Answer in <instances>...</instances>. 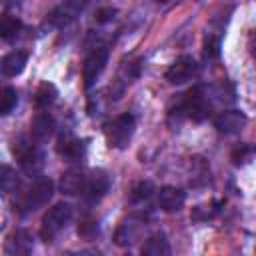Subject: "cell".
<instances>
[{
	"label": "cell",
	"mask_w": 256,
	"mask_h": 256,
	"mask_svg": "<svg viewBox=\"0 0 256 256\" xmlns=\"http://www.w3.org/2000/svg\"><path fill=\"white\" fill-rule=\"evenodd\" d=\"M54 192V182L48 178V176H40L34 180V184L22 194V198L18 200L16 208L20 214H28V212H34L38 210L40 206H44L50 196Z\"/></svg>",
	"instance_id": "cell-1"
},
{
	"label": "cell",
	"mask_w": 256,
	"mask_h": 256,
	"mask_svg": "<svg viewBox=\"0 0 256 256\" xmlns=\"http://www.w3.org/2000/svg\"><path fill=\"white\" fill-rule=\"evenodd\" d=\"M72 220V206L66 202H58L54 204L42 218V226H40V236L44 242H52Z\"/></svg>",
	"instance_id": "cell-2"
},
{
	"label": "cell",
	"mask_w": 256,
	"mask_h": 256,
	"mask_svg": "<svg viewBox=\"0 0 256 256\" xmlns=\"http://www.w3.org/2000/svg\"><path fill=\"white\" fill-rule=\"evenodd\" d=\"M210 110V96L204 86H194L184 94V98L178 104V112L194 122H202L208 116Z\"/></svg>",
	"instance_id": "cell-3"
},
{
	"label": "cell",
	"mask_w": 256,
	"mask_h": 256,
	"mask_svg": "<svg viewBox=\"0 0 256 256\" xmlns=\"http://www.w3.org/2000/svg\"><path fill=\"white\" fill-rule=\"evenodd\" d=\"M134 128H136V118L132 114H120L116 116L112 122L106 124L104 128V134H106V142L112 146V148H126L132 134H134Z\"/></svg>",
	"instance_id": "cell-4"
},
{
	"label": "cell",
	"mask_w": 256,
	"mask_h": 256,
	"mask_svg": "<svg viewBox=\"0 0 256 256\" xmlns=\"http://www.w3.org/2000/svg\"><path fill=\"white\" fill-rule=\"evenodd\" d=\"M12 152L18 158V162H20V166H22V170L26 174H38L40 172V168H42V154H40V150L32 142H28L24 138H20L18 142L14 140Z\"/></svg>",
	"instance_id": "cell-5"
},
{
	"label": "cell",
	"mask_w": 256,
	"mask_h": 256,
	"mask_svg": "<svg viewBox=\"0 0 256 256\" xmlns=\"http://www.w3.org/2000/svg\"><path fill=\"white\" fill-rule=\"evenodd\" d=\"M198 74V64H196V60L192 58V56H180V58H176L170 66H168V70H166V80L170 82V84H184V82H188V80H192L194 76Z\"/></svg>",
	"instance_id": "cell-6"
},
{
	"label": "cell",
	"mask_w": 256,
	"mask_h": 256,
	"mask_svg": "<svg viewBox=\"0 0 256 256\" xmlns=\"http://www.w3.org/2000/svg\"><path fill=\"white\" fill-rule=\"evenodd\" d=\"M108 188H110V178L106 176V172L94 170V172H90V174L86 176L84 188H82L80 194L84 196L86 202L94 204V202H98V200L108 192Z\"/></svg>",
	"instance_id": "cell-7"
},
{
	"label": "cell",
	"mask_w": 256,
	"mask_h": 256,
	"mask_svg": "<svg viewBox=\"0 0 256 256\" xmlns=\"http://www.w3.org/2000/svg\"><path fill=\"white\" fill-rule=\"evenodd\" d=\"M106 64H108V48H104V46H102V48H96V50L86 58L84 70H82L84 86H86V88H90V86L98 80V76L104 72Z\"/></svg>",
	"instance_id": "cell-8"
},
{
	"label": "cell",
	"mask_w": 256,
	"mask_h": 256,
	"mask_svg": "<svg viewBox=\"0 0 256 256\" xmlns=\"http://www.w3.org/2000/svg\"><path fill=\"white\" fill-rule=\"evenodd\" d=\"M86 0H66L64 4H60L58 8H54L50 14H48V24L50 26H56V28H62L66 24H70L78 14L80 10L84 8Z\"/></svg>",
	"instance_id": "cell-9"
},
{
	"label": "cell",
	"mask_w": 256,
	"mask_h": 256,
	"mask_svg": "<svg viewBox=\"0 0 256 256\" xmlns=\"http://www.w3.org/2000/svg\"><path fill=\"white\" fill-rule=\"evenodd\" d=\"M248 118L240 110H224L214 118V126L222 134H238L246 126Z\"/></svg>",
	"instance_id": "cell-10"
},
{
	"label": "cell",
	"mask_w": 256,
	"mask_h": 256,
	"mask_svg": "<svg viewBox=\"0 0 256 256\" xmlns=\"http://www.w3.org/2000/svg\"><path fill=\"white\" fill-rule=\"evenodd\" d=\"M184 202H186V194L176 186H164L158 192V206L164 212H178L184 206Z\"/></svg>",
	"instance_id": "cell-11"
},
{
	"label": "cell",
	"mask_w": 256,
	"mask_h": 256,
	"mask_svg": "<svg viewBox=\"0 0 256 256\" xmlns=\"http://www.w3.org/2000/svg\"><path fill=\"white\" fill-rule=\"evenodd\" d=\"M84 152H86L84 140H78V138H74V136H62L60 142H58V154H60L64 160H68V162L80 160V158L84 156Z\"/></svg>",
	"instance_id": "cell-12"
},
{
	"label": "cell",
	"mask_w": 256,
	"mask_h": 256,
	"mask_svg": "<svg viewBox=\"0 0 256 256\" xmlns=\"http://www.w3.org/2000/svg\"><path fill=\"white\" fill-rule=\"evenodd\" d=\"M28 62V52L24 50H12L2 58V74L4 76H16L24 70Z\"/></svg>",
	"instance_id": "cell-13"
},
{
	"label": "cell",
	"mask_w": 256,
	"mask_h": 256,
	"mask_svg": "<svg viewBox=\"0 0 256 256\" xmlns=\"http://www.w3.org/2000/svg\"><path fill=\"white\" fill-rule=\"evenodd\" d=\"M52 130H54V120H52V116H50L48 112L36 114V118L32 120V136H34V140H38V142L46 140V138L52 134Z\"/></svg>",
	"instance_id": "cell-14"
},
{
	"label": "cell",
	"mask_w": 256,
	"mask_h": 256,
	"mask_svg": "<svg viewBox=\"0 0 256 256\" xmlns=\"http://www.w3.org/2000/svg\"><path fill=\"white\" fill-rule=\"evenodd\" d=\"M142 254L146 256H166L170 254V246L164 234H154L146 240V244L142 246Z\"/></svg>",
	"instance_id": "cell-15"
},
{
	"label": "cell",
	"mask_w": 256,
	"mask_h": 256,
	"mask_svg": "<svg viewBox=\"0 0 256 256\" xmlns=\"http://www.w3.org/2000/svg\"><path fill=\"white\" fill-rule=\"evenodd\" d=\"M84 180H86V174H82V172H74V170L72 172H66L62 176V182H60L62 192H66V194H78V192H82Z\"/></svg>",
	"instance_id": "cell-16"
},
{
	"label": "cell",
	"mask_w": 256,
	"mask_h": 256,
	"mask_svg": "<svg viewBox=\"0 0 256 256\" xmlns=\"http://www.w3.org/2000/svg\"><path fill=\"white\" fill-rule=\"evenodd\" d=\"M56 96H58V90H56L54 84H50V82L40 84L38 90H36V96H34L36 108H40V110H42V108H48V106L56 100Z\"/></svg>",
	"instance_id": "cell-17"
},
{
	"label": "cell",
	"mask_w": 256,
	"mask_h": 256,
	"mask_svg": "<svg viewBox=\"0 0 256 256\" xmlns=\"http://www.w3.org/2000/svg\"><path fill=\"white\" fill-rule=\"evenodd\" d=\"M30 246H32L30 236L24 230H18V232H14L12 240L8 242V252L10 254H26V252H30Z\"/></svg>",
	"instance_id": "cell-18"
},
{
	"label": "cell",
	"mask_w": 256,
	"mask_h": 256,
	"mask_svg": "<svg viewBox=\"0 0 256 256\" xmlns=\"http://www.w3.org/2000/svg\"><path fill=\"white\" fill-rule=\"evenodd\" d=\"M20 28H22V24H20V20L18 18H14V16H10V14H4V18H2V26H0V36H2V40H12L18 32H20Z\"/></svg>",
	"instance_id": "cell-19"
},
{
	"label": "cell",
	"mask_w": 256,
	"mask_h": 256,
	"mask_svg": "<svg viewBox=\"0 0 256 256\" xmlns=\"http://www.w3.org/2000/svg\"><path fill=\"white\" fill-rule=\"evenodd\" d=\"M136 232H138V228H136L134 222H122L120 228H118V232H116V244H118V246H128V244H132L134 238H136Z\"/></svg>",
	"instance_id": "cell-20"
},
{
	"label": "cell",
	"mask_w": 256,
	"mask_h": 256,
	"mask_svg": "<svg viewBox=\"0 0 256 256\" xmlns=\"http://www.w3.org/2000/svg\"><path fill=\"white\" fill-rule=\"evenodd\" d=\"M16 104H18V94H16V90L12 88V86H6L4 90H2V96H0V114H10L14 108H16Z\"/></svg>",
	"instance_id": "cell-21"
},
{
	"label": "cell",
	"mask_w": 256,
	"mask_h": 256,
	"mask_svg": "<svg viewBox=\"0 0 256 256\" xmlns=\"http://www.w3.org/2000/svg\"><path fill=\"white\" fill-rule=\"evenodd\" d=\"M152 190H154V186L150 182H138L132 188V192H130V202H144V200H148L152 196Z\"/></svg>",
	"instance_id": "cell-22"
},
{
	"label": "cell",
	"mask_w": 256,
	"mask_h": 256,
	"mask_svg": "<svg viewBox=\"0 0 256 256\" xmlns=\"http://www.w3.org/2000/svg\"><path fill=\"white\" fill-rule=\"evenodd\" d=\"M218 54H220V38L208 36L204 42V58L212 60V58H218Z\"/></svg>",
	"instance_id": "cell-23"
},
{
	"label": "cell",
	"mask_w": 256,
	"mask_h": 256,
	"mask_svg": "<svg viewBox=\"0 0 256 256\" xmlns=\"http://www.w3.org/2000/svg\"><path fill=\"white\" fill-rule=\"evenodd\" d=\"M114 14H116V10H114V8H102V10L96 14V22H100V24L110 22V20L114 18Z\"/></svg>",
	"instance_id": "cell-24"
},
{
	"label": "cell",
	"mask_w": 256,
	"mask_h": 256,
	"mask_svg": "<svg viewBox=\"0 0 256 256\" xmlns=\"http://www.w3.org/2000/svg\"><path fill=\"white\" fill-rule=\"evenodd\" d=\"M160 2H168V0H160Z\"/></svg>",
	"instance_id": "cell-25"
}]
</instances>
